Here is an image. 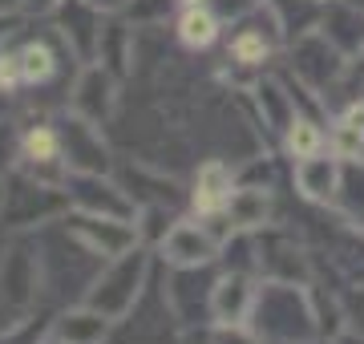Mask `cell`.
<instances>
[{
  "mask_svg": "<svg viewBox=\"0 0 364 344\" xmlns=\"http://www.w3.org/2000/svg\"><path fill=\"white\" fill-rule=\"evenodd\" d=\"M251 332L259 340L272 344H291V340H312L320 332L316 308L308 304V296L291 284V279H272L255 291V304H251Z\"/></svg>",
  "mask_w": 364,
  "mask_h": 344,
  "instance_id": "cell-1",
  "label": "cell"
},
{
  "mask_svg": "<svg viewBox=\"0 0 364 344\" xmlns=\"http://www.w3.org/2000/svg\"><path fill=\"white\" fill-rule=\"evenodd\" d=\"M146 279H150V259H146V252L134 247V252L109 259V264L97 272V279H93L90 291H85V304L105 312L109 320H122L146 296V288H150Z\"/></svg>",
  "mask_w": 364,
  "mask_h": 344,
  "instance_id": "cell-2",
  "label": "cell"
},
{
  "mask_svg": "<svg viewBox=\"0 0 364 344\" xmlns=\"http://www.w3.org/2000/svg\"><path fill=\"white\" fill-rule=\"evenodd\" d=\"M65 207H73L65 195V186L57 190V183H45V178H33V174H13L0 219L9 227H16V231L21 227H45L65 211Z\"/></svg>",
  "mask_w": 364,
  "mask_h": 344,
  "instance_id": "cell-3",
  "label": "cell"
},
{
  "mask_svg": "<svg viewBox=\"0 0 364 344\" xmlns=\"http://www.w3.org/2000/svg\"><path fill=\"white\" fill-rule=\"evenodd\" d=\"M41 243L28 235H16L0 252V304L28 308L41 291Z\"/></svg>",
  "mask_w": 364,
  "mask_h": 344,
  "instance_id": "cell-4",
  "label": "cell"
},
{
  "mask_svg": "<svg viewBox=\"0 0 364 344\" xmlns=\"http://www.w3.org/2000/svg\"><path fill=\"white\" fill-rule=\"evenodd\" d=\"M61 223L69 227V235L77 239L85 252H93L102 264L117 259V255H126L138 247V223L134 219H109V215H90V211H73L65 215Z\"/></svg>",
  "mask_w": 364,
  "mask_h": 344,
  "instance_id": "cell-5",
  "label": "cell"
},
{
  "mask_svg": "<svg viewBox=\"0 0 364 344\" xmlns=\"http://www.w3.org/2000/svg\"><path fill=\"white\" fill-rule=\"evenodd\" d=\"M65 195L77 211L109 215V219H138V203L126 195L122 183H109V174H65Z\"/></svg>",
  "mask_w": 364,
  "mask_h": 344,
  "instance_id": "cell-6",
  "label": "cell"
},
{
  "mask_svg": "<svg viewBox=\"0 0 364 344\" xmlns=\"http://www.w3.org/2000/svg\"><path fill=\"white\" fill-rule=\"evenodd\" d=\"M61 134V154H65V166L73 174H109V146H105L97 122L81 118V114H69L57 126Z\"/></svg>",
  "mask_w": 364,
  "mask_h": 344,
  "instance_id": "cell-7",
  "label": "cell"
},
{
  "mask_svg": "<svg viewBox=\"0 0 364 344\" xmlns=\"http://www.w3.org/2000/svg\"><path fill=\"white\" fill-rule=\"evenodd\" d=\"M53 13H57V33L65 37L69 49H73L85 65L97 61V53H102V33H105L102 9L90 4V0H61Z\"/></svg>",
  "mask_w": 364,
  "mask_h": 344,
  "instance_id": "cell-8",
  "label": "cell"
},
{
  "mask_svg": "<svg viewBox=\"0 0 364 344\" xmlns=\"http://www.w3.org/2000/svg\"><path fill=\"white\" fill-rule=\"evenodd\" d=\"M291 69L308 90H328L344 69V53L324 33H304V37H296V49H291Z\"/></svg>",
  "mask_w": 364,
  "mask_h": 344,
  "instance_id": "cell-9",
  "label": "cell"
},
{
  "mask_svg": "<svg viewBox=\"0 0 364 344\" xmlns=\"http://www.w3.org/2000/svg\"><path fill=\"white\" fill-rule=\"evenodd\" d=\"M114 73L102 65V61H90V65L81 69L77 77H73V90H69V106H73V114H81V118H90L102 126L109 114H114Z\"/></svg>",
  "mask_w": 364,
  "mask_h": 344,
  "instance_id": "cell-10",
  "label": "cell"
},
{
  "mask_svg": "<svg viewBox=\"0 0 364 344\" xmlns=\"http://www.w3.org/2000/svg\"><path fill=\"white\" fill-rule=\"evenodd\" d=\"M158 252L170 267H207L219 255V243L203 223H174L166 239L158 243Z\"/></svg>",
  "mask_w": 364,
  "mask_h": 344,
  "instance_id": "cell-11",
  "label": "cell"
},
{
  "mask_svg": "<svg viewBox=\"0 0 364 344\" xmlns=\"http://www.w3.org/2000/svg\"><path fill=\"white\" fill-rule=\"evenodd\" d=\"M275 28H279V21H275L272 9H267V16L263 13L243 16L239 28H235V37H231L227 57H235V65H263L275 53V45H279V33Z\"/></svg>",
  "mask_w": 364,
  "mask_h": 344,
  "instance_id": "cell-12",
  "label": "cell"
},
{
  "mask_svg": "<svg viewBox=\"0 0 364 344\" xmlns=\"http://www.w3.org/2000/svg\"><path fill=\"white\" fill-rule=\"evenodd\" d=\"M109 336H114V320L90 304L61 312L49 328V340H57V344H105Z\"/></svg>",
  "mask_w": 364,
  "mask_h": 344,
  "instance_id": "cell-13",
  "label": "cell"
},
{
  "mask_svg": "<svg viewBox=\"0 0 364 344\" xmlns=\"http://www.w3.org/2000/svg\"><path fill=\"white\" fill-rule=\"evenodd\" d=\"M320 33L336 45L344 57L364 49V9L352 0H328L320 13Z\"/></svg>",
  "mask_w": 364,
  "mask_h": 344,
  "instance_id": "cell-14",
  "label": "cell"
},
{
  "mask_svg": "<svg viewBox=\"0 0 364 344\" xmlns=\"http://www.w3.org/2000/svg\"><path fill=\"white\" fill-rule=\"evenodd\" d=\"M255 291L251 279L243 272H227V276L215 279V291H210V320L215 324H243L251 316V304H255Z\"/></svg>",
  "mask_w": 364,
  "mask_h": 344,
  "instance_id": "cell-15",
  "label": "cell"
},
{
  "mask_svg": "<svg viewBox=\"0 0 364 344\" xmlns=\"http://www.w3.org/2000/svg\"><path fill=\"white\" fill-rule=\"evenodd\" d=\"M117 183L126 186V195H130L134 203H138V211L142 207H178V186L170 183V178H162V174H154L150 166H142V162H126L122 171H117Z\"/></svg>",
  "mask_w": 364,
  "mask_h": 344,
  "instance_id": "cell-16",
  "label": "cell"
},
{
  "mask_svg": "<svg viewBox=\"0 0 364 344\" xmlns=\"http://www.w3.org/2000/svg\"><path fill=\"white\" fill-rule=\"evenodd\" d=\"M235 195V174L231 166H223L219 158H207L195 174V190H191V203H195L198 215H223L227 203Z\"/></svg>",
  "mask_w": 364,
  "mask_h": 344,
  "instance_id": "cell-17",
  "label": "cell"
},
{
  "mask_svg": "<svg viewBox=\"0 0 364 344\" xmlns=\"http://www.w3.org/2000/svg\"><path fill=\"white\" fill-rule=\"evenodd\" d=\"M340 174H344V166H336V158H324V154H312V158L296 162V186H299V195H304L308 203L336 199Z\"/></svg>",
  "mask_w": 364,
  "mask_h": 344,
  "instance_id": "cell-18",
  "label": "cell"
},
{
  "mask_svg": "<svg viewBox=\"0 0 364 344\" xmlns=\"http://www.w3.org/2000/svg\"><path fill=\"white\" fill-rule=\"evenodd\" d=\"M223 215H227L231 231H259L272 219V190L267 186H235Z\"/></svg>",
  "mask_w": 364,
  "mask_h": 344,
  "instance_id": "cell-19",
  "label": "cell"
},
{
  "mask_svg": "<svg viewBox=\"0 0 364 344\" xmlns=\"http://www.w3.org/2000/svg\"><path fill=\"white\" fill-rule=\"evenodd\" d=\"M219 37V13L210 9L207 0L203 4H186L178 16V41L186 49H207L210 41Z\"/></svg>",
  "mask_w": 364,
  "mask_h": 344,
  "instance_id": "cell-20",
  "label": "cell"
},
{
  "mask_svg": "<svg viewBox=\"0 0 364 344\" xmlns=\"http://www.w3.org/2000/svg\"><path fill=\"white\" fill-rule=\"evenodd\" d=\"M284 142H287V154H291V158H312V154H320L324 134H320V126H316L312 118H296L291 130L284 134Z\"/></svg>",
  "mask_w": 364,
  "mask_h": 344,
  "instance_id": "cell-21",
  "label": "cell"
},
{
  "mask_svg": "<svg viewBox=\"0 0 364 344\" xmlns=\"http://www.w3.org/2000/svg\"><path fill=\"white\" fill-rule=\"evenodd\" d=\"M336 199L344 203V211L348 215H360L364 219V162H348V166H344Z\"/></svg>",
  "mask_w": 364,
  "mask_h": 344,
  "instance_id": "cell-22",
  "label": "cell"
},
{
  "mask_svg": "<svg viewBox=\"0 0 364 344\" xmlns=\"http://www.w3.org/2000/svg\"><path fill=\"white\" fill-rule=\"evenodd\" d=\"M336 154L340 158H352V162H360L364 158V134L356 130V126H348V122H340L336 126Z\"/></svg>",
  "mask_w": 364,
  "mask_h": 344,
  "instance_id": "cell-23",
  "label": "cell"
},
{
  "mask_svg": "<svg viewBox=\"0 0 364 344\" xmlns=\"http://www.w3.org/2000/svg\"><path fill=\"white\" fill-rule=\"evenodd\" d=\"M170 4L174 0H130V25H154V21H162V16L170 13Z\"/></svg>",
  "mask_w": 364,
  "mask_h": 344,
  "instance_id": "cell-24",
  "label": "cell"
},
{
  "mask_svg": "<svg viewBox=\"0 0 364 344\" xmlns=\"http://www.w3.org/2000/svg\"><path fill=\"white\" fill-rule=\"evenodd\" d=\"M344 122H348V126H356V130L364 134V102H356V106H348V114H344Z\"/></svg>",
  "mask_w": 364,
  "mask_h": 344,
  "instance_id": "cell-25",
  "label": "cell"
},
{
  "mask_svg": "<svg viewBox=\"0 0 364 344\" xmlns=\"http://www.w3.org/2000/svg\"><path fill=\"white\" fill-rule=\"evenodd\" d=\"M90 4H97L102 13H117V9H130V0H90Z\"/></svg>",
  "mask_w": 364,
  "mask_h": 344,
  "instance_id": "cell-26",
  "label": "cell"
},
{
  "mask_svg": "<svg viewBox=\"0 0 364 344\" xmlns=\"http://www.w3.org/2000/svg\"><path fill=\"white\" fill-rule=\"evenodd\" d=\"M25 4L33 9V13H53V9H57L61 0H25Z\"/></svg>",
  "mask_w": 364,
  "mask_h": 344,
  "instance_id": "cell-27",
  "label": "cell"
},
{
  "mask_svg": "<svg viewBox=\"0 0 364 344\" xmlns=\"http://www.w3.org/2000/svg\"><path fill=\"white\" fill-rule=\"evenodd\" d=\"M186 344H219V340H215V332H210V336L207 332H198V336H186Z\"/></svg>",
  "mask_w": 364,
  "mask_h": 344,
  "instance_id": "cell-28",
  "label": "cell"
},
{
  "mask_svg": "<svg viewBox=\"0 0 364 344\" xmlns=\"http://www.w3.org/2000/svg\"><path fill=\"white\" fill-rule=\"evenodd\" d=\"M21 4H25V0H0V13H16Z\"/></svg>",
  "mask_w": 364,
  "mask_h": 344,
  "instance_id": "cell-29",
  "label": "cell"
},
{
  "mask_svg": "<svg viewBox=\"0 0 364 344\" xmlns=\"http://www.w3.org/2000/svg\"><path fill=\"white\" fill-rule=\"evenodd\" d=\"M4 195H9V178L0 174V215H4Z\"/></svg>",
  "mask_w": 364,
  "mask_h": 344,
  "instance_id": "cell-30",
  "label": "cell"
},
{
  "mask_svg": "<svg viewBox=\"0 0 364 344\" xmlns=\"http://www.w3.org/2000/svg\"><path fill=\"white\" fill-rule=\"evenodd\" d=\"M4 109H9V93H0V122H4Z\"/></svg>",
  "mask_w": 364,
  "mask_h": 344,
  "instance_id": "cell-31",
  "label": "cell"
},
{
  "mask_svg": "<svg viewBox=\"0 0 364 344\" xmlns=\"http://www.w3.org/2000/svg\"><path fill=\"white\" fill-rule=\"evenodd\" d=\"M340 344H364V336H344Z\"/></svg>",
  "mask_w": 364,
  "mask_h": 344,
  "instance_id": "cell-32",
  "label": "cell"
},
{
  "mask_svg": "<svg viewBox=\"0 0 364 344\" xmlns=\"http://www.w3.org/2000/svg\"><path fill=\"white\" fill-rule=\"evenodd\" d=\"M291 344H316V340H291Z\"/></svg>",
  "mask_w": 364,
  "mask_h": 344,
  "instance_id": "cell-33",
  "label": "cell"
},
{
  "mask_svg": "<svg viewBox=\"0 0 364 344\" xmlns=\"http://www.w3.org/2000/svg\"><path fill=\"white\" fill-rule=\"evenodd\" d=\"M352 4H360V9H364V0H352Z\"/></svg>",
  "mask_w": 364,
  "mask_h": 344,
  "instance_id": "cell-34",
  "label": "cell"
}]
</instances>
